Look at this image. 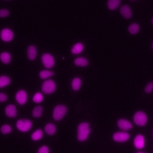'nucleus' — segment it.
Listing matches in <instances>:
<instances>
[{
	"label": "nucleus",
	"instance_id": "f257e3e1",
	"mask_svg": "<svg viewBox=\"0 0 153 153\" xmlns=\"http://www.w3.org/2000/svg\"><path fill=\"white\" fill-rule=\"evenodd\" d=\"M91 132L90 126L87 122L81 123L77 128V139L80 142L86 140Z\"/></svg>",
	"mask_w": 153,
	"mask_h": 153
},
{
	"label": "nucleus",
	"instance_id": "f03ea898",
	"mask_svg": "<svg viewBox=\"0 0 153 153\" xmlns=\"http://www.w3.org/2000/svg\"><path fill=\"white\" fill-rule=\"evenodd\" d=\"M57 89V84L54 80L48 79L44 80L41 85V90L45 94H51L54 93Z\"/></svg>",
	"mask_w": 153,
	"mask_h": 153
},
{
	"label": "nucleus",
	"instance_id": "7ed1b4c3",
	"mask_svg": "<svg viewBox=\"0 0 153 153\" xmlns=\"http://www.w3.org/2000/svg\"><path fill=\"white\" fill-rule=\"evenodd\" d=\"M41 62L42 65L46 69H52L56 64V60L54 56L50 53H44L41 56Z\"/></svg>",
	"mask_w": 153,
	"mask_h": 153
},
{
	"label": "nucleus",
	"instance_id": "20e7f679",
	"mask_svg": "<svg viewBox=\"0 0 153 153\" xmlns=\"http://www.w3.org/2000/svg\"><path fill=\"white\" fill-rule=\"evenodd\" d=\"M68 112L67 107L63 104H59L55 106L53 110V118L56 121L61 120Z\"/></svg>",
	"mask_w": 153,
	"mask_h": 153
},
{
	"label": "nucleus",
	"instance_id": "39448f33",
	"mask_svg": "<svg viewBox=\"0 0 153 153\" xmlns=\"http://www.w3.org/2000/svg\"><path fill=\"white\" fill-rule=\"evenodd\" d=\"M133 120L136 126L143 127L148 122V117L146 113H145L143 111H137L134 114Z\"/></svg>",
	"mask_w": 153,
	"mask_h": 153
},
{
	"label": "nucleus",
	"instance_id": "423d86ee",
	"mask_svg": "<svg viewBox=\"0 0 153 153\" xmlns=\"http://www.w3.org/2000/svg\"><path fill=\"white\" fill-rule=\"evenodd\" d=\"M32 121L29 119H20L16 123L17 129L24 133L29 131L32 128Z\"/></svg>",
	"mask_w": 153,
	"mask_h": 153
},
{
	"label": "nucleus",
	"instance_id": "0eeeda50",
	"mask_svg": "<svg viewBox=\"0 0 153 153\" xmlns=\"http://www.w3.org/2000/svg\"><path fill=\"white\" fill-rule=\"evenodd\" d=\"M14 31L9 27H4L1 30L0 38L4 42H10L14 38Z\"/></svg>",
	"mask_w": 153,
	"mask_h": 153
},
{
	"label": "nucleus",
	"instance_id": "6e6552de",
	"mask_svg": "<svg viewBox=\"0 0 153 153\" xmlns=\"http://www.w3.org/2000/svg\"><path fill=\"white\" fill-rule=\"evenodd\" d=\"M130 134L126 131H119L114 133L112 136L113 140L118 143L127 142L130 139Z\"/></svg>",
	"mask_w": 153,
	"mask_h": 153
},
{
	"label": "nucleus",
	"instance_id": "1a4fd4ad",
	"mask_svg": "<svg viewBox=\"0 0 153 153\" xmlns=\"http://www.w3.org/2000/svg\"><path fill=\"white\" fill-rule=\"evenodd\" d=\"M15 99L20 105H24L27 100V93L24 89L19 90L15 94Z\"/></svg>",
	"mask_w": 153,
	"mask_h": 153
},
{
	"label": "nucleus",
	"instance_id": "9d476101",
	"mask_svg": "<svg viewBox=\"0 0 153 153\" xmlns=\"http://www.w3.org/2000/svg\"><path fill=\"white\" fill-rule=\"evenodd\" d=\"M120 14L125 19H130L133 17V11L128 4H123L120 7Z\"/></svg>",
	"mask_w": 153,
	"mask_h": 153
},
{
	"label": "nucleus",
	"instance_id": "9b49d317",
	"mask_svg": "<svg viewBox=\"0 0 153 153\" xmlns=\"http://www.w3.org/2000/svg\"><path fill=\"white\" fill-rule=\"evenodd\" d=\"M38 54L37 47L33 44L29 45L26 48V57L30 61H34Z\"/></svg>",
	"mask_w": 153,
	"mask_h": 153
},
{
	"label": "nucleus",
	"instance_id": "f8f14e48",
	"mask_svg": "<svg viewBox=\"0 0 153 153\" xmlns=\"http://www.w3.org/2000/svg\"><path fill=\"white\" fill-rule=\"evenodd\" d=\"M134 146L137 149H142L145 145V138L142 134H137L133 139Z\"/></svg>",
	"mask_w": 153,
	"mask_h": 153
},
{
	"label": "nucleus",
	"instance_id": "ddd939ff",
	"mask_svg": "<svg viewBox=\"0 0 153 153\" xmlns=\"http://www.w3.org/2000/svg\"><path fill=\"white\" fill-rule=\"evenodd\" d=\"M117 124L118 127L123 131H128L133 128V124L131 123L125 118L119 119L117 121Z\"/></svg>",
	"mask_w": 153,
	"mask_h": 153
},
{
	"label": "nucleus",
	"instance_id": "4468645a",
	"mask_svg": "<svg viewBox=\"0 0 153 153\" xmlns=\"http://www.w3.org/2000/svg\"><path fill=\"white\" fill-rule=\"evenodd\" d=\"M84 50V44L80 41L74 43L71 48V53L73 55H78L81 54Z\"/></svg>",
	"mask_w": 153,
	"mask_h": 153
},
{
	"label": "nucleus",
	"instance_id": "2eb2a0df",
	"mask_svg": "<svg viewBox=\"0 0 153 153\" xmlns=\"http://www.w3.org/2000/svg\"><path fill=\"white\" fill-rule=\"evenodd\" d=\"M6 115L9 118H14L17 116V110L16 106L13 104L7 105L4 109Z\"/></svg>",
	"mask_w": 153,
	"mask_h": 153
},
{
	"label": "nucleus",
	"instance_id": "dca6fc26",
	"mask_svg": "<svg viewBox=\"0 0 153 153\" xmlns=\"http://www.w3.org/2000/svg\"><path fill=\"white\" fill-rule=\"evenodd\" d=\"M74 64L79 68H85L89 65V60L83 56H78L74 60Z\"/></svg>",
	"mask_w": 153,
	"mask_h": 153
},
{
	"label": "nucleus",
	"instance_id": "f3484780",
	"mask_svg": "<svg viewBox=\"0 0 153 153\" xmlns=\"http://www.w3.org/2000/svg\"><path fill=\"white\" fill-rule=\"evenodd\" d=\"M82 84V79L79 76H75L71 81V88L74 91H77L80 90Z\"/></svg>",
	"mask_w": 153,
	"mask_h": 153
},
{
	"label": "nucleus",
	"instance_id": "a211bd4d",
	"mask_svg": "<svg viewBox=\"0 0 153 153\" xmlns=\"http://www.w3.org/2000/svg\"><path fill=\"white\" fill-rule=\"evenodd\" d=\"M0 60L4 65H8L12 61V55L8 51H2L0 54Z\"/></svg>",
	"mask_w": 153,
	"mask_h": 153
},
{
	"label": "nucleus",
	"instance_id": "6ab92c4d",
	"mask_svg": "<svg viewBox=\"0 0 153 153\" xmlns=\"http://www.w3.org/2000/svg\"><path fill=\"white\" fill-rule=\"evenodd\" d=\"M39 77L42 80H46L50 79L54 75V72L51 69H42L39 72Z\"/></svg>",
	"mask_w": 153,
	"mask_h": 153
},
{
	"label": "nucleus",
	"instance_id": "aec40b11",
	"mask_svg": "<svg viewBox=\"0 0 153 153\" xmlns=\"http://www.w3.org/2000/svg\"><path fill=\"white\" fill-rule=\"evenodd\" d=\"M121 0H107L106 5L108 10L114 11L121 7Z\"/></svg>",
	"mask_w": 153,
	"mask_h": 153
},
{
	"label": "nucleus",
	"instance_id": "412c9836",
	"mask_svg": "<svg viewBox=\"0 0 153 153\" xmlns=\"http://www.w3.org/2000/svg\"><path fill=\"white\" fill-rule=\"evenodd\" d=\"M140 25L136 22H133L130 23L127 27V31L131 35H136L140 31Z\"/></svg>",
	"mask_w": 153,
	"mask_h": 153
},
{
	"label": "nucleus",
	"instance_id": "4be33fe9",
	"mask_svg": "<svg viewBox=\"0 0 153 153\" xmlns=\"http://www.w3.org/2000/svg\"><path fill=\"white\" fill-rule=\"evenodd\" d=\"M44 131L46 134L48 135H54L56 131H57V128L55 124H54L52 123H48L46 124V125L44 127Z\"/></svg>",
	"mask_w": 153,
	"mask_h": 153
},
{
	"label": "nucleus",
	"instance_id": "5701e85b",
	"mask_svg": "<svg viewBox=\"0 0 153 153\" xmlns=\"http://www.w3.org/2000/svg\"><path fill=\"white\" fill-rule=\"evenodd\" d=\"M11 78L7 75H1L0 76V88H3L8 86L11 84Z\"/></svg>",
	"mask_w": 153,
	"mask_h": 153
},
{
	"label": "nucleus",
	"instance_id": "b1692460",
	"mask_svg": "<svg viewBox=\"0 0 153 153\" xmlns=\"http://www.w3.org/2000/svg\"><path fill=\"white\" fill-rule=\"evenodd\" d=\"M43 114V108L41 105L35 106L32 112V115L35 118H39L42 116Z\"/></svg>",
	"mask_w": 153,
	"mask_h": 153
},
{
	"label": "nucleus",
	"instance_id": "393cba45",
	"mask_svg": "<svg viewBox=\"0 0 153 153\" xmlns=\"http://www.w3.org/2000/svg\"><path fill=\"white\" fill-rule=\"evenodd\" d=\"M43 137V131L41 129L38 128L33 131L31 134V139L33 141H38Z\"/></svg>",
	"mask_w": 153,
	"mask_h": 153
},
{
	"label": "nucleus",
	"instance_id": "a878e982",
	"mask_svg": "<svg viewBox=\"0 0 153 153\" xmlns=\"http://www.w3.org/2000/svg\"><path fill=\"white\" fill-rule=\"evenodd\" d=\"M32 100L36 103H41L44 100V95L40 91H37L32 96Z\"/></svg>",
	"mask_w": 153,
	"mask_h": 153
},
{
	"label": "nucleus",
	"instance_id": "bb28decb",
	"mask_svg": "<svg viewBox=\"0 0 153 153\" xmlns=\"http://www.w3.org/2000/svg\"><path fill=\"white\" fill-rule=\"evenodd\" d=\"M12 127L11 125L8 124H3L1 127V132L4 134H7L11 132Z\"/></svg>",
	"mask_w": 153,
	"mask_h": 153
},
{
	"label": "nucleus",
	"instance_id": "cd10ccee",
	"mask_svg": "<svg viewBox=\"0 0 153 153\" xmlns=\"http://www.w3.org/2000/svg\"><path fill=\"white\" fill-rule=\"evenodd\" d=\"M10 15V11L8 9L3 8L0 10V17L1 19L7 18Z\"/></svg>",
	"mask_w": 153,
	"mask_h": 153
},
{
	"label": "nucleus",
	"instance_id": "c85d7f7f",
	"mask_svg": "<svg viewBox=\"0 0 153 153\" xmlns=\"http://www.w3.org/2000/svg\"><path fill=\"white\" fill-rule=\"evenodd\" d=\"M153 91V82H148L144 87V92L147 94H149Z\"/></svg>",
	"mask_w": 153,
	"mask_h": 153
},
{
	"label": "nucleus",
	"instance_id": "c756f323",
	"mask_svg": "<svg viewBox=\"0 0 153 153\" xmlns=\"http://www.w3.org/2000/svg\"><path fill=\"white\" fill-rule=\"evenodd\" d=\"M37 153H50V150L47 145H43L38 149Z\"/></svg>",
	"mask_w": 153,
	"mask_h": 153
},
{
	"label": "nucleus",
	"instance_id": "7c9ffc66",
	"mask_svg": "<svg viewBox=\"0 0 153 153\" xmlns=\"http://www.w3.org/2000/svg\"><path fill=\"white\" fill-rule=\"evenodd\" d=\"M8 99V96L7 94H5L4 92H1L0 93V102H5Z\"/></svg>",
	"mask_w": 153,
	"mask_h": 153
},
{
	"label": "nucleus",
	"instance_id": "2f4dec72",
	"mask_svg": "<svg viewBox=\"0 0 153 153\" xmlns=\"http://www.w3.org/2000/svg\"><path fill=\"white\" fill-rule=\"evenodd\" d=\"M136 153H147V152H143V151H139V152H136Z\"/></svg>",
	"mask_w": 153,
	"mask_h": 153
},
{
	"label": "nucleus",
	"instance_id": "473e14b6",
	"mask_svg": "<svg viewBox=\"0 0 153 153\" xmlns=\"http://www.w3.org/2000/svg\"><path fill=\"white\" fill-rule=\"evenodd\" d=\"M151 22H152V25H153V18L152 19V20H151Z\"/></svg>",
	"mask_w": 153,
	"mask_h": 153
},
{
	"label": "nucleus",
	"instance_id": "72a5a7b5",
	"mask_svg": "<svg viewBox=\"0 0 153 153\" xmlns=\"http://www.w3.org/2000/svg\"><path fill=\"white\" fill-rule=\"evenodd\" d=\"M152 50H153V42H152Z\"/></svg>",
	"mask_w": 153,
	"mask_h": 153
},
{
	"label": "nucleus",
	"instance_id": "f704fd0d",
	"mask_svg": "<svg viewBox=\"0 0 153 153\" xmlns=\"http://www.w3.org/2000/svg\"><path fill=\"white\" fill-rule=\"evenodd\" d=\"M131 1H136V0H131Z\"/></svg>",
	"mask_w": 153,
	"mask_h": 153
},
{
	"label": "nucleus",
	"instance_id": "c9c22d12",
	"mask_svg": "<svg viewBox=\"0 0 153 153\" xmlns=\"http://www.w3.org/2000/svg\"><path fill=\"white\" fill-rule=\"evenodd\" d=\"M5 1H10V0H5Z\"/></svg>",
	"mask_w": 153,
	"mask_h": 153
}]
</instances>
